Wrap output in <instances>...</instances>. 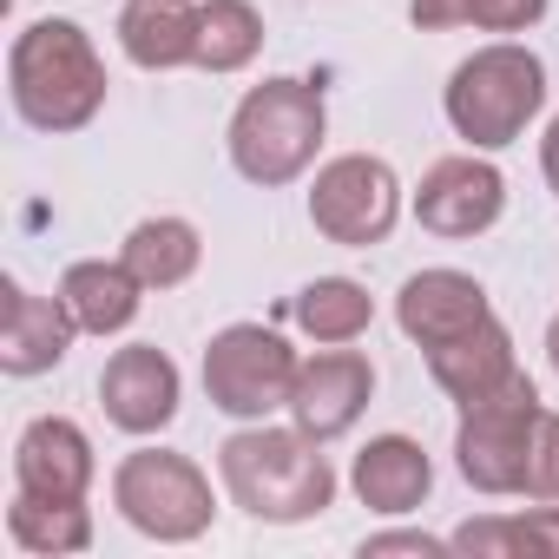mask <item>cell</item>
Instances as JSON below:
<instances>
[{"label": "cell", "mask_w": 559, "mask_h": 559, "mask_svg": "<svg viewBox=\"0 0 559 559\" xmlns=\"http://www.w3.org/2000/svg\"><path fill=\"white\" fill-rule=\"evenodd\" d=\"M546 362H552V376H559V317L546 323Z\"/></svg>", "instance_id": "obj_29"}, {"label": "cell", "mask_w": 559, "mask_h": 559, "mask_svg": "<svg viewBox=\"0 0 559 559\" xmlns=\"http://www.w3.org/2000/svg\"><path fill=\"white\" fill-rule=\"evenodd\" d=\"M119 47L145 73L198 67V8L191 0H126L119 8Z\"/></svg>", "instance_id": "obj_18"}, {"label": "cell", "mask_w": 559, "mask_h": 559, "mask_svg": "<svg viewBox=\"0 0 559 559\" xmlns=\"http://www.w3.org/2000/svg\"><path fill=\"white\" fill-rule=\"evenodd\" d=\"M369 395H376V369H369V356L330 343L323 356H310V362L297 369L290 421H297L304 435H317V441H336V435H349V428L362 421Z\"/></svg>", "instance_id": "obj_11"}, {"label": "cell", "mask_w": 559, "mask_h": 559, "mask_svg": "<svg viewBox=\"0 0 559 559\" xmlns=\"http://www.w3.org/2000/svg\"><path fill=\"white\" fill-rule=\"evenodd\" d=\"M428 376H435L461 408L487 402L493 389H507V382L520 376V356H513L507 323H500V317H487V323H474L467 336H454V343L428 349Z\"/></svg>", "instance_id": "obj_15"}, {"label": "cell", "mask_w": 559, "mask_h": 559, "mask_svg": "<svg viewBox=\"0 0 559 559\" xmlns=\"http://www.w3.org/2000/svg\"><path fill=\"white\" fill-rule=\"evenodd\" d=\"M119 257H126V270L139 276L145 290H178V284H191L198 263H204V237H198L191 217H145V224L126 230Z\"/></svg>", "instance_id": "obj_19"}, {"label": "cell", "mask_w": 559, "mask_h": 559, "mask_svg": "<svg viewBox=\"0 0 559 559\" xmlns=\"http://www.w3.org/2000/svg\"><path fill=\"white\" fill-rule=\"evenodd\" d=\"M349 487H356V500H362L369 513H415V507L428 500V487H435V461H428L421 441H408V435H376V441L356 454Z\"/></svg>", "instance_id": "obj_17"}, {"label": "cell", "mask_w": 559, "mask_h": 559, "mask_svg": "<svg viewBox=\"0 0 559 559\" xmlns=\"http://www.w3.org/2000/svg\"><path fill=\"white\" fill-rule=\"evenodd\" d=\"M467 8L474 0H408V21L421 34H441V27H467Z\"/></svg>", "instance_id": "obj_27"}, {"label": "cell", "mask_w": 559, "mask_h": 559, "mask_svg": "<svg viewBox=\"0 0 559 559\" xmlns=\"http://www.w3.org/2000/svg\"><path fill=\"white\" fill-rule=\"evenodd\" d=\"M323 126H330V112H323V93L310 80H263L237 99L224 145H230L237 178L276 191V185H290L317 165Z\"/></svg>", "instance_id": "obj_3"}, {"label": "cell", "mask_w": 559, "mask_h": 559, "mask_svg": "<svg viewBox=\"0 0 559 559\" xmlns=\"http://www.w3.org/2000/svg\"><path fill=\"white\" fill-rule=\"evenodd\" d=\"M8 93L34 132H80L106 106V60L80 21H34L8 53Z\"/></svg>", "instance_id": "obj_2"}, {"label": "cell", "mask_w": 559, "mask_h": 559, "mask_svg": "<svg viewBox=\"0 0 559 559\" xmlns=\"http://www.w3.org/2000/svg\"><path fill=\"white\" fill-rule=\"evenodd\" d=\"M539 171H546V185L559 191V112H552V126H546V139H539Z\"/></svg>", "instance_id": "obj_28"}, {"label": "cell", "mask_w": 559, "mask_h": 559, "mask_svg": "<svg viewBox=\"0 0 559 559\" xmlns=\"http://www.w3.org/2000/svg\"><path fill=\"white\" fill-rule=\"evenodd\" d=\"M290 310H297L304 336H317V343H356L376 323V297L356 284V276H317V284L297 290Z\"/></svg>", "instance_id": "obj_23"}, {"label": "cell", "mask_w": 559, "mask_h": 559, "mask_svg": "<svg viewBox=\"0 0 559 559\" xmlns=\"http://www.w3.org/2000/svg\"><path fill=\"white\" fill-rule=\"evenodd\" d=\"M539 14H546V0H474L467 27H480V34H526Z\"/></svg>", "instance_id": "obj_25"}, {"label": "cell", "mask_w": 559, "mask_h": 559, "mask_svg": "<svg viewBox=\"0 0 559 559\" xmlns=\"http://www.w3.org/2000/svg\"><path fill=\"white\" fill-rule=\"evenodd\" d=\"M93 441L80 421L67 415H40L21 428L14 441V487L21 493H47V500H86L93 487Z\"/></svg>", "instance_id": "obj_13"}, {"label": "cell", "mask_w": 559, "mask_h": 559, "mask_svg": "<svg viewBox=\"0 0 559 559\" xmlns=\"http://www.w3.org/2000/svg\"><path fill=\"white\" fill-rule=\"evenodd\" d=\"M441 106H448V126L474 152H500V145H513L539 119V106H546V67H539V53H526L513 40H493V47H480V53H467L454 67Z\"/></svg>", "instance_id": "obj_4"}, {"label": "cell", "mask_w": 559, "mask_h": 559, "mask_svg": "<svg viewBox=\"0 0 559 559\" xmlns=\"http://www.w3.org/2000/svg\"><path fill=\"white\" fill-rule=\"evenodd\" d=\"M500 211H507V178L487 158L461 152V158H441V165L421 171V191H415L421 230H435V237H480V230L500 224Z\"/></svg>", "instance_id": "obj_9"}, {"label": "cell", "mask_w": 559, "mask_h": 559, "mask_svg": "<svg viewBox=\"0 0 559 559\" xmlns=\"http://www.w3.org/2000/svg\"><path fill=\"white\" fill-rule=\"evenodd\" d=\"M487 317H493V304L480 290V276H467V270H415L395 297V323L421 349H441V343L467 336Z\"/></svg>", "instance_id": "obj_12"}, {"label": "cell", "mask_w": 559, "mask_h": 559, "mask_svg": "<svg viewBox=\"0 0 559 559\" xmlns=\"http://www.w3.org/2000/svg\"><path fill=\"white\" fill-rule=\"evenodd\" d=\"M304 356L263 330V323H230L204 343V395L230 421H270L276 408H290Z\"/></svg>", "instance_id": "obj_5"}, {"label": "cell", "mask_w": 559, "mask_h": 559, "mask_svg": "<svg viewBox=\"0 0 559 559\" xmlns=\"http://www.w3.org/2000/svg\"><path fill=\"white\" fill-rule=\"evenodd\" d=\"M263 53V14L250 0H198V67L243 73Z\"/></svg>", "instance_id": "obj_22"}, {"label": "cell", "mask_w": 559, "mask_h": 559, "mask_svg": "<svg viewBox=\"0 0 559 559\" xmlns=\"http://www.w3.org/2000/svg\"><path fill=\"white\" fill-rule=\"evenodd\" d=\"M533 421H539V389H533L526 369L507 389H493L487 402L461 408V428H454V467H461V480L480 487V493H520Z\"/></svg>", "instance_id": "obj_7"}, {"label": "cell", "mask_w": 559, "mask_h": 559, "mask_svg": "<svg viewBox=\"0 0 559 559\" xmlns=\"http://www.w3.org/2000/svg\"><path fill=\"white\" fill-rule=\"evenodd\" d=\"M520 493H526V500H559V415H552V408H539V421H533Z\"/></svg>", "instance_id": "obj_24"}, {"label": "cell", "mask_w": 559, "mask_h": 559, "mask_svg": "<svg viewBox=\"0 0 559 559\" xmlns=\"http://www.w3.org/2000/svg\"><path fill=\"white\" fill-rule=\"evenodd\" d=\"M178 362L152 343H132L119 349L106 369H99V402H106V421L119 435H158L178 421Z\"/></svg>", "instance_id": "obj_10"}, {"label": "cell", "mask_w": 559, "mask_h": 559, "mask_svg": "<svg viewBox=\"0 0 559 559\" xmlns=\"http://www.w3.org/2000/svg\"><path fill=\"white\" fill-rule=\"evenodd\" d=\"M382 552H421V559H441V552H454V539H435V533H369V539H362V559H382Z\"/></svg>", "instance_id": "obj_26"}, {"label": "cell", "mask_w": 559, "mask_h": 559, "mask_svg": "<svg viewBox=\"0 0 559 559\" xmlns=\"http://www.w3.org/2000/svg\"><path fill=\"white\" fill-rule=\"evenodd\" d=\"M112 507L126 513V526H139L158 546H185L211 526V480L198 461L171 454V448H139L119 461L112 474Z\"/></svg>", "instance_id": "obj_6"}, {"label": "cell", "mask_w": 559, "mask_h": 559, "mask_svg": "<svg viewBox=\"0 0 559 559\" xmlns=\"http://www.w3.org/2000/svg\"><path fill=\"white\" fill-rule=\"evenodd\" d=\"M80 323L67 317L60 297H34L27 284H8V317H0V369L8 376H47L67 362Z\"/></svg>", "instance_id": "obj_14"}, {"label": "cell", "mask_w": 559, "mask_h": 559, "mask_svg": "<svg viewBox=\"0 0 559 559\" xmlns=\"http://www.w3.org/2000/svg\"><path fill=\"white\" fill-rule=\"evenodd\" d=\"M395 217H402V185H395V171H389L382 158H369V152L330 158V165L317 171V185H310V224H317L330 243H343V250L382 243V237L395 230Z\"/></svg>", "instance_id": "obj_8"}, {"label": "cell", "mask_w": 559, "mask_h": 559, "mask_svg": "<svg viewBox=\"0 0 559 559\" xmlns=\"http://www.w3.org/2000/svg\"><path fill=\"white\" fill-rule=\"evenodd\" d=\"M60 304L80 323V336H119V330H132L139 304H145V284L126 270V257H112V263L106 257H80L60 276Z\"/></svg>", "instance_id": "obj_16"}, {"label": "cell", "mask_w": 559, "mask_h": 559, "mask_svg": "<svg viewBox=\"0 0 559 559\" xmlns=\"http://www.w3.org/2000/svg\"><path fill=\"white\" fill-rule=\"evenodd\" d=\"M217 474H224V493L250 520H270V526L317 520L336 500V467H330L323 441L304 428H270V421L237 428L217 448Z\"/></svg>", "instance_id": "obj_1"}, {"label": "cell", "mask_w": 559, "mask_h": 559, "mask_svg": "<svg viewBox=\"0 0 559 559\" xmlns=\"http://www.w3.org/2000/svg\"><path fill=\"white\" fill-rule=\"evenodd\" d=\"M8 533L34 559H67V552H86L93 546V513H86V500H47V493H21L14 487Z\"/></svg>", "instance_id": "obj_20"}, {"label": "cell", "mask_w": 559, "mask_h": 559, "mask_svg": "<svg viewBox=\"0 0 559 559\" xmlns=\"http://www.w3.org/2000/svg\"><path fill=\"white\" fill-rule=\"evenodd\" d=\"M454 552H474V559H513V552L559 559V507H552V500H539L533 513L467 520V526H454Z\"/></svg>", "instance_id": "obj_21"}]
</instances>
